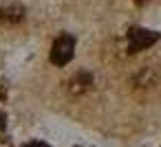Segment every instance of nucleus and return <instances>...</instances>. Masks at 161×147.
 <instances>
[{"instance_id": "0eeeda50", "label": "nucleus", "mask_w": 161, "mask_h": 147, "mask_svg": "<svg viewBox=\"0 0 161 147\" xmlns=\"http://www.w3.org/2000/svg\"><path fill=\"white\" fill-rule=\"evenodd\" d=\"M0 147H11V143H9V138H0Z\"/></svg>"}, {"instance_id": "423d86ee", "label": "nucleus", "mask_w": 161, "mask_h": 147, "mask_svg": "<svg viewBox=\"0 0 161 147\" xmlns=\"http://www.w3.org/2000/svg\"><path fill=\"white\" fill-rule=\"evenodd\" d=\"M7 127V116H5V112H0V129H5Z\"/></svg>"}, {"instance_id": "f257e3e1", "label": "nucleus", "mask_w": 161, "mask_h": 147, "mask_svg": "<svg viewBox=\"0 0 161 147\" xmlns=\"http://www.w3.org/2000/svg\"><path fill=\"white\" fill-rule=\"evenodd\" d=\"M73 53H75V38L69 35V33H64V35H60V38L53 42L49 59H51V64H55V66H66V64L73 59Z\"/></svg>"}, {"instance_id": "20e7f679", "label": "nucleus", "mask_w": 161, "mask_h": 147, "mask_svg": "<svg viewBox=\"0 0 161 147\" xmlns=\"http://www.w3.org/2000/svg\"><path fill=\"white\" fill-rule=\"evenodd\" d=\"M25 18V9L20 5H9V7H0V22L16 24Z\"/></svg>"}, {"instance_id": "f03ea898", "label": "nucleus", "mask_w": 161, "mask_h": 147, "mask_svg": "<svg viewBox=\"0 0 161 147\" xmlns=\"http://www.w3.org/2000/svg\"><path fill=\"white\" fill-rule=\"evenodd\" d=\"M128 53H139L148 46H152L157 40H159V33L154 31H148V29H141V27H135L128 31Z\"/></svg>"}, {"instance_id": "7ed1b4c3", "label": "nucleus", "mask_w": 161, "mask_h": 147, "mask_svg": "<svg viewBox=\"0 0 161 147\" xmlns=\"http://www.w3.org/2000/svg\"><path fill=\"white\" fill-rule=\"evenodd\" d=\"M91 86H93V75L86 73V70H80V73L69 81V92H71V94H82V92H86Z\"/></svg>"}, {"instance_id": "6e6552de", "label": "nucleus", "mask_w": 161, "mask_h": 147, "mask_svg": "<svg viewBox=\"0 0 161 147\" xmlns=\"http://www.w3.org/2000/svg\"><path fill=\"white\" fill-rule=\"evenodd\" d=\"M137 3H143V0H137Z\"/></svg>"}, {"instance_id": "39448f33", "label": "nucleus", "mask_w": 161, "mask_h": 147, "mask_svg": "<svg viewBox=\"0 0 161 147\" xmlns=\"http://www.w3.org/2000/svg\"><path fill=\"white\" fill-rule=\"evenodd\" d=\"M22 147H49L47 143H40V140H31V143H27V145H22Z\"/></svg>"}]
</instances>
